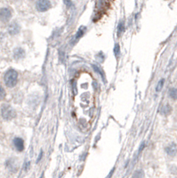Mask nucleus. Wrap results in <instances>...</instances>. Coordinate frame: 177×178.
I'll list each match as a JSON object with an SVG mask.
<instances>
[{
	"label": "nucleus",
	"instance_id": "obj_1",
	"mask_svg": "<svg viewBox=\"0 0 177 178\" xmlns=\"http://www.w3.org/2000/svg\"><path fill=\"white\" fill-rule=\"evenodd\" d=\"M18 81V73L14 70H9L4 75V83L7 87H13Z\"/></svg>",
	"mask_w": 177,
	"mask_h": 178
},
{
	"label": "nucleus",
	"instance_id": "obj_2",
	"mask_svg": "<svg viewBox=\"0 0 177 178\" xmlns=\"http://www.w3.org/2000/svg\"><path fill=\"white\" fill-rule=\"evenodd\" d=\"M1 114H2V117L5 120H11V119H12L16 117V111H14V109L12 106H10L8 104H3L2 105Z\"/></svg>",
	"mask_w": 177,
	"mask_h": 178
},
{
	"label": "nucleus",
	"instance_id": "obj_3",
	"mask_svg": "<svg viewBox=\"0 0 177 178\" xmlns=\"http://www.w3.org/2000/svg\"><path fill=\"white\" fill-rule=\"evenodd\" d=\"M51 7H52V4L50 0H37L36 3V8L40 12H46Z\"/></svg>",
	"mask_w": 177,
	"mask_h": 178
},
{
	"label": "nucleus",
	"instance_id": "obj_4",
	"mask_svg": "<svg viewBox=\"0 0 177 178\" xmlns=\"http://www.w3.org/2000/svg\"><path fill=\"white\" fill-rule=\"evenodd\" d=\"M11 18H12V11L9 8L4 7L0 9V20L3 22H8Z\"/></svg>",
	"mask_w": 177,
	"mask_h": 178
},
{
	"label": "nucleus",
	"instance_id": "obj_5",
	"mask_svg": "<svg viewBox=\"0 0 177 178\" xmlns=\"http://www.w3.org/2000/svg\"><path fill=\"white\" fill-rule=\"evenodd\" d=\"M8 32L10 35L12 36H14V35H17L19 32H20V26L17 22L13 21L12 22L9 26H8Z\"/></svg>",
	"mask_w": 177,
	"mask_h": 178
},
{
	"label": "nucleus",
	"instance_id": "obj_6",
	"mask_svg": "<svg viewBox=\"0 0 177 178\" xmlns=\"http://www.w3.org/2000/svg\"><path fill=\"white\" fill-rule=\"evenodd\" d=\"M165 151H166V152H167V155H169V156H171V157L176 156L177 153V145L175 143H172V144H168V145L166 147Z\"/></svg>",
	"mask_w": 177,
	"mask_h": 178
},
{
	"label": "nucleus",
	"instance_id": "obj_7",
	"mask_svg": "<svg viewBox=\"0 0 177 178\" xmlns=\"http://www.w3.org/2000/svg\"><path fill=\"white\" fill-rule=\"evenodd\" d=\"M13 145L18 152H22L24 150V141L20 137H15L13 139Z\"/></svg>",
	"mask_w": 177,
	"mask_h": 178
},
{
	"label": "nucleus",
	"instance_id": "obj_8",
	"mask_svg": "<svg viewBox=\"0 0 177 178\" xmlns=\"http://www.w3.org/2000/svg\"><path fill=\"white\" fill-rule=\"evenodd\" d=\"M25 56V52L22 48L20 47H17L14 49L13 51V57L15 59H21Z\"/></svg>",
	"mask_w": 177,
	"mask_h": 178
},
{
	"label": "nucleus",
	"instance_id": "obj_9",
	"mask_svg": "<svg viewBox=\"0 0 177 178\" xmlns=\"http://www.w3.org/2000/svg\"><path fill=\"white\" fill-rule=\"evenodd\" d=\"M86 27L85 26H81L80 28H79V29L78 30V32H77V34L75 35V37H74V38H73V41L75 42V41H77V40H78L80 37H83V35L85 34V31H86Z\"/></svg>",
	"mask_w": 177,
	"mask_h": 178
},
{
	"label": "nucleus",
	"instance_id": "obj_10",
	"mask_svg": "<svg viewBox=\"0 0 177 178\" xmlns=\"http://www.w3.org/2000/svg\"><path fill=\"white\" fill-rule=\"evenodd\" d=\"M125 31V24L124 21H120L118 25V37H120L121 34Z\"/></svg>",
	"mask_w": 177,
	"mask_h": 178
},
{
	"label": "nucleus",
	"instance_id": "obj_11",
	"mask_svg": "<svg viewBox=\"0 0 177 178\" xmlns=\"http://www.w3.org/2000/svg\"><path fill=\"white\" fill-rule=\"evenodd\" d=\"M144 177V173L142 169H139V170H136L134 174H133V177L132 178H143Z\"/></svg>",
	"mask_w": 177,
	"mask_h": 178
},
{
	"label": "nucleus",
	"instance_id": "obj_12",
	"mask_svg": "<svg viewBox=\"0 0 177 178\" xmlns=\"http://www.w3.org/2000/svg\"><path fill=\"white\" fill-rule=\"evenodd\" d=\"M169 96L174 99L176 100L177 99V89L176 88H171L169 89Z\"/></svg>",
	"mask_w": 177,
	"mask_h": 178
},
{
	"label": "nucleus",
	"instance_id": "obj_13",
	"mask_svg": "<svg viewBox=\"0 0 177 178\" xmlns=\"http://www.w3.org/2000/svg\"><path fill=\"white\" fill-rule=\"evenodd\" d=\"M93 68H94V70L97 73H99V74L101 75V77L102 78V79H103V81H104L105 78H104V72L102 71V70L101 68H99L98 66H96V65H93Z\"/></svg>",
	"mask_w": 177,
	"mask_h": 178
},
{
	"label": "nucleus",
	"instance_id": "obj_14",
	"mask_svg": "<svg viewBox=\"0 0 177 178\" xmlns=\"http://www.w3.org/2000/svg\"><path fill=\"white\" fill-rule=\"evenodd\" d=\"M164 83H165V79H160L159 81V83H158V85H157V87H156V91L157 92H160L161 91V89L163 88V86H164Z\"/></svg>",
	"mask_w": 177,
	"mask_h": 178
},
{
	"label": "nucleus",
	"instance_id": "obj_15",
	"mask_svg": "<svg viewBox=\"0 0 177 178\" xmlns=\"http://www.w3.org/2000/svg\"><path fill=\"white\" fill-rule=\"evenodd\" d=\"M170 111H171V107H170L169 105H166V106L163 108V110H162V113H163V114H166V115H167L168 113H170Z\"/></svg>",
	"mask_w": 177,
	"mask_h": 178
},
{
	"label": "nucleus",
	"instance_id": "obj_16",
	"mask_svg": "<svg viewBox=\"0 0 177 178\" xmlns=\"http://www.w3.org/2000/svg\"><path fill=\"white\" fill-rule=\"evenodd\" d=\"M4 97H5V91L4 89V87L0 85V101L4 99Z\"/></svg>",
	"mask_w": 177,
	"mask_h": 178
},
{
	"label": "nucleus",
	"instance_id": "obj_17",
	"mask_svg": "<svg viewBox=\"0 0 177 178\" xmlns=\"http://www.w3.org/2000/svg\"><path fill=\"white\" fill-rule=\"evenodd\" d=\"M119 50H120L119 45H118V44H116V45H115V47H114V52H115V55H116L117 57L119 55Z\"/></svg>",
	"mask_w": 177,
	"mask_h": 178
},
{
	"label": "nucleus",
	"instance_id": "obj_18",
	"mask_svg": "<svg viewBox=\"0 0 177 178\" xmlns=\"http://www.w3.org/2000/svg\"><path fill=\"white\" fill-rule=\"evenodd\" d=\"M29 167H30V162H27V163H25V165H24V170H26V171H28L29 170Z\"/></svg>",
	"mask_w": 177,
	"mask_h": 178
},
{
	"label": "nucleus",
	"instance_id": "obj_19",
	"mask_svg": "<svg viewBox=\"0 0 177 178\" xmlns=\"http://www.w3.org/2000/svg\"><path fill=\"white\" fill-rule=\"evenodd\" d=\"M64 3L66 4V5H67L68 7H70V6H72L71 0H64Z\"/></svg>",
	"mask_w": 177,
	"mask_h": 178
},
{
	"label": "nucleus",
	"instance_id": "obj_20",
	"mask_svg": "<svg viewBox=\"0 0 177 178\" xmlns=\"http://www.w3.org/2000/svg\"><path fill=\"white\" fill-rule=\"evenodd\" d=\"M144 146H145V143L143 142V144H141V147H140V149H139V153H140V152H142V151L143 150Z\"/></svg>",
	"mask_w": 177,
	"mask_h": 178
},
{
	"label": "nucleus",
	"instance_id": "obj_21",
	"mask_svg": "<svg viewBox=\"0 0 177 178\" xmlns=\"http://www.w3.org/2000/svg\"><path fill=\"white\" fill-rule=\"evenodd\" d=\"M114 171H115V168H113V169H112V170L110 171V173L109 174V176H108V177H107V178L111 177H112V175H113V173H114Z\"/></svg>",
	"mask_w": 177,
	"mask_h": 178
},
{
	"label": "nucleus",
	"instance_id": "obj_22",
	"mask_svg": "<svg viewBox=\"0 0 177 178\" xmlns=\"http://www.w3.org/2000/svg\"><path fill=\"white\" fill-rule=\"evenodd\" d=\"M42 155H43V152H41V153L39 154V156H38V159H37V163H38V162H39V160H41V158H42Z\"/></svg>",
	"mask_w": 177,
	"mask_h": 178
}]
</instances>
